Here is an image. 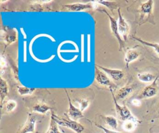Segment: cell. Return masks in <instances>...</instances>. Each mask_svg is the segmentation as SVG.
Masks as SVG:
<instances>
[{
  "mask_svg": "<svg viewBox=\"0 0 159 133\" xmlns=\"http://www.w3.org/2000/svg\"><path fill=\"white\" fill-rule=\"evenodd\" d=\"M138 79L142 82L145 83H149L153 82L156 79V77L149 72H143V73H139L137 75Z\"/></svg>",
  "mask_w": 159,
  "mask_h": 133,
  "instance_id": "ac0fdd59",
  "label": "cell"
},
{
  "mask_svg": "<svg viewBox=\"0 0 159 133\" xmlns=\"http://www.w3.org/2000/svg\"><path fill=\"white\" fill-rule=\"evenodd\" d=\"M134 91V87L131 85H126L120 88L115 95L117 100H123L127 98Z\"/></svg>",
  "mask_w": 159,
  "mask_h": 133,
  "instance_id": "7c38bea8",
  "label": "cell"
},
{
  "mask_svg": "<svg viewBox=\"0 0 159 133\" xmlns=\"http://www.w3.org/2000/svg\"><path fill=\"white\" fill-rule=\"evenodd\" d=\"M66 94L67 95L68 100V114L70 116V118H71V119L77 121L78 119L84 117L83 112L80 109V108H76L75 106H74L73 105V103L71 101L69 95H68V92H66Z\"/></svg>",
  "mask_w": 159,
  "mask_h": 133,
  "instance_id": "9c48e42d",
  "label": "cell"
},
{
  "mask_svg": "<svg viewBox=\"0 0 159 133\" xmlns=\"http://www.w3.org/2000/svg\"><path fill=\"white\" fill-rule=\"evenodd\" d=\"M101 11H103L109 17V19L110 21V28H111V32L119 43V51H121L122 48L124 46V41L122 40V38H121V36L119 33L118 27H117V21L114 17H112L111 15H109V14L105 9H103Z\"/></svg>",
  "mask_w": 159,
  "mask_h": 133,
  "instance_id": "5b68a950",
  "label": "cell"
},
{
  "mask_svg": "<svg viewBox=\"0 0 159 133\" xmlns=\"http://www.w3.org/2000/svg\"><path fill=\"white\" fill-rule=\"evenodd\" d=\"M94 124L96 125V127H98V128H99L100 129H101L104 133H121L120 132H118V131H114V130H111V129H109L100 124H98L96 122H94Z\"/></svg>",
  "mask_w": 159,
  "mask_h": 133,
  "instance_id": "484cf974",
  "label": "cell"
},
{
  "mask_svg": "<svg viewBox=\"0 0 159 133\" xmlns=\"http://www.w3.org/2000/svg\"><path fill=\"white\" fill-rule=\"evenodd\" d=\"M13 61H12L11 62V66H12V72L14 73V77L16 78V79L18 81L19 80V77H18V68L16 66V65L12 62Z\"/></svg>",
  "mask_w": 159,
  "mask_h": 133,
  "instance_id": "4316f807",
  "label": "cell"
},
{
  "mask_svg": "<svg viewBox=\"0 0 159 133\" xmlns=\"http://www.w3.org/2000/svg\"><path fill=\"white\" fill-rule=\"evenodd\" d=\"M158 92L157 87V77L156 79L150 85L146 86L141 92V93L138 95L137 98L139 100L148 98L154 97L157 95Z\"/></svg>",
  "mask_w": 159,
  "mask_h": 133,
  "instance_id": "52a82bcc",
  "label": "cell"
},
{
  "mask_svg": "<svg viewBox=\"0 0 159 133\" xmlns=\"http://www.w3.org/2000/svg\"><path fill=\"white\" fill-rule=\"evenodd\" d=\"M133 38L135 40H137V41H139L140 43H141L142 44L144 45H146L147 46H150V47H152L153 48L155 52L158 54L159 56V43H153V42H150V41H145L142 39H141L140 38H139V37H136V36H134Z\"/></svg>",
  "mask_w": 159,
  "mask_h": 133,
  "instance_id": "ffe728a7",
  "label": "cell"
},
{
  "mask_svg": "<svg viewBox=\"0 0 159 133\" xmlns=\"http://www.w3.org/2000/svg\"><path fill=\"white\" fill-rule=\"evenodd\" d=\"M2 37L5 43L6 46H8L16 41L17 32L14 28L4 27L2 29Z\"/></svg>",
  "mask_w": 159,
  "mask_h": 133,
  "instance_id": "ba28073f",
  "label": "cell"
},
{
  "mask_svg": "<svg viewBox=\"0 0 159 133\" xmlns=\"http://www.w3.org/2000/svg\"><path fill=\"white\" fill-rule=\"evenodd\" d=\"M96 2L98 4H101L106 7H107L111 11H112L113 9H115L117 8V3L114 2L108 1H102V0L96 1Z\"/></svg>",
  "mask_w": 159,
  "mask_h": 133,
  "instance_id": "603a6c76",
  "label": "cell"
},
{
  "mask_svg": "<svg viewBox=\"0 0 159 133\" xmlns=\"http://www.w3.org/2000/svg\"><path fill=\"white\" fill-rule=\"evenodd\" d=\"M52 108L48 105L44 103H37L32 106V111L35 113L45 114Z\"/></svg>",
  "mask_w": 159,
  "mask_h": 133,
  "instance_id": "2e32d148",
  "label": "cell"
},
{
  "mask_svg": "<svg viewBox=\"0 0 159 133\" xmlns=\"http://www.w3.org/2000/svg\"><path fill=\"white\" fill-rule=\"evenodd\" d=\"M17 106V103L16 101L13 100H8L5 103V109L7 112H11Z\"/></svg>",
  "mask_w": 159,
  "mask_h": 133,
  "instance_id": "d4e9b609",
  "label": "cell"
},
{
  "mask_svg": "<svg viewBox=\"0 0 159 133\" xmlns=\"http://www.w3.org/2000/svg\"><path fill=\"white\" fill-rule=\"evenodd\" d=\"M137 122L138 120L135 117L134 118L124 121L122 127L126 132H132L137 127Z\"/></svg>",
  "mask_w": 159,
  "mask_h": 133,
  "instance_id": "5bb4252c",
  "label": "cell"
},
{
  "mask_svg": "<svg viewBox=\"0 0 159 133\" xmlns=\"http://www.w3.org/2000/svg\"><path fill=\"white\" fill-rule=\"evenodd\" d=\"M58 125L57 122L52 117H50V124L47 133H62L59 130Z\"/></svg>",
  "mask_w": 159,
  "mask_h": 133,
  "instance_id": "7402d4cb",
  "label": "cell"
},
{
  "mask_svg": "<svg viewBox=\"0 0 159 133\" xmlns=\"http://www.w3.org/2000/svg\"><path fill=\"white\" fill-rule=\"evenodd\" d=\"M96 66L98 67V68H99L106 74H107L111 78H112L114 80H120L124 76V73L122 70L110 69L101 66Z\"/></svg>",
  "mask_w": 159,
  "mask_h": 133,
  "instance_id": "8fae6325",
  "label": "cell"
},
{
  "mask_svg": "<svg viewBox=\"0 0 159 133\" xmlns=\"http://www.w3.org/2000/svg\"><path fill=\"white\" fill-rule=\"evenodd\" d=\"M95 80L101 85L107 87L110 90L117 88V85L112 82L106 73L101 70L97 66H95Z\"/></svg>",
  "mask_w": 159,
  "mask_h": 133,
  "instance_id": "7a4b0ae2",
  "label": "cell"
},
{
  "mask_svg": "<svg viewBox=\"0 0 159 133\" xmlns=\"http://www.w3.org/2000/svg\"><path fill=\"white\" fill-rule=\"evenodd\" d=\"M51 117L57 122L58 124L68 127L75 131L76 133H81L84 130V126L76 121L59 117L53 112H52Z\"/></svg>",
  "mask_w": 159,
  "mask_h": 133,
  "instance_id": "6da1fadb",
  "label": "cell"
},
{
  "mask_svg": "<svg viewBox=\"0 0 159 133\" xmlns=\"http://www.w3.org/2000/svg\"><path fill=\"white\" fill-rule=\"evenodd\" d=\"M153 1L149 0L143 3H142L140 6V12L145 15H150L152 13L153 11Z\"/></svg>",
  "mask_w": 159,
  "mask_h": 133,
  "instance_id": "9a60e30c",
  "label": "cell"
},
{
  "mask_svg": "<svg viewBox=\"0 0 159 133\" xmlns=\"http://www.w3.org/2000/svg\"><path fill=\"white\" fill-rule=\"evenodd\" d=\"M36 121V116L32 113H29L26 121L17 132V133H34L35 132Z\"/></svg>",
  "mask_w": 159,
  "mask_h": 133,
  "instance_id": "8992f818",
  "label": "cell"
},
{
  "mask_svg": "<svg viewBox=\"0 0 159 133\" xmlns=\"http://www.w3.org/2000/svg\"><path fill=\"white\" fill-rule=\"evenodd\" d=\"M118 15H119V19L117 20V27H118V30L119 33L122 38L124 41H126L127 40L129 30H130V26L127 22L125 20V19L122 17L121 13H120V8L117 9Z\"/></svg>",
  "mask_w": 159,
  "mask_h": 133,
  "instance_id": "277c9868",
  "label": "cell"
},
{
  "mask_svg": "<svg viewBox=\"0 0 159 133\" xmlns=\"http://www.w3.org/2000/svg\"><path fill=\"white\" fill-rule=\"evenodd\" d=\"M139 56H140V53L135 49L132 48V49H128L126 51L125 57H124V61H125L127 68L129 67V65L130 62L138 59Z\"/></svg>",
  "mask_w": 159,
  "mask_h": 133,
  "instance_id": "4fadbf2b",
  "label": "cell"
},
{
  "mask_svg": "<svg viewBox=\"0 0 159 133\" xmlns=\"http://www.w3.org/2000/svg\"><path fill=\"white\" fill-rule=\"evenodd\" d=\"M131 103L133 105H134L135 106H139L141 105V102H140V100L138 98H134V99L132 100Z\"/></svg>",
  "mask_w": 159,
  "mask_h": 133,
  "instance_id": "83f0119b",
  "label": "cell"
},
{
  "mask_svg": "<svg viewBox=\"0 0 159 133\" xmlns=\"http://www.w3.org/2000/svg\"><path fill=\"white\" fill-rule=\"evenodd\" d=\"M64 7H66L68 11L71 12H79L83 11L86 9H92L94 7L93 1L89 2L86 4L83 3H75V4H68L64 5Z\"/></svg>",
  "mask_w": 159,
  "mask_h": 133,
  "instance_id": "30bf717a",
  "label": "cell"
},
{
  "mask_svg": "<svg viewBox=\"0 0 159 133\" xmlns=\"http://www.w3.org/2000/svg\"><path fill=\"white\" fill-rule=\"evenodd\" d=\"M36 90L35 88L34 87H27L25 86H18L17 87V92L20 95H27L32 94L34 91Z\"/></svg>",
  "mask_w": 159,
  "mask_h": 133,
  "instance_id": "44dd1931",
  "label": "cell"
},
{
  "mask_svg": "<svg viewBox=\"0 0 159 133\" xmlns=\"http://www.w3.org/2000/svg\"><path fill=\"white\" fill-rule=\"evenodd\" d=\"M106 124L113 129H117L118 122L116 118L112 116H102Z\"/></svg>",
  "mask_w": 159,
  "mask_h": 133,
  "instance_id": "d6986e66",
  "label": "cell"
},
{
  "mask_svg": "<svg viewBox=\"0 0 159 133\" xmlns=\"http://www.w3.org/2000/svg\"><path fill=\"white\" fill-rule=\"evenodd\" d=\"M110 90L112 93V98H113V100H114V105H115V109H116V111L119 116V118L122 121H125V120L135 118V116H133L132 114L131 113L130 109L125 105L121 106L117 103V100L115 98V96H114V94L113 92V90Z\"/></svg>",
  "mask_w": 159,
  "mask_h": 133,
  "instance_id": "3957f363",
  "label": "cell"
},
{
  "mask_svg": "<svg viewBox=\"0 0 159 133\" xmlns=\"http://www.w3.org/2000/svg\"><path fill=\"white\" fill-rule=\"evenodd\" d=\"M76 101L78 103L79 108L82 112L84 111L89 106V105L90 104V101L88 100L84 99V98L77 100Z\"/></svg>",
  "mask_w": 159,
  "mask_h": 133,
  "instance_id": "cb8c5ba5",
  "label": "cell"
},
{
  "mask_svg": "<svg viewBox=\"0 0 159 133\" xmlns=\"http://www.w3.org/2000/svg\"><path fill=\"white\" fill-rule=\"evenodd\" d=\"M9 93L8 85L5 80H4L2 77H1L0 81V96H1V105L3 103L4 100L7 97Z\"/></svg>",
  "mask_w": 159,
  "mask_h": 133,
  "instance_id": "e0dca14e",
  "label": "cell"
}]
</instances>
